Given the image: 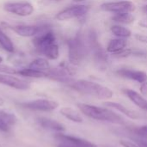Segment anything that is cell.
<instances>
[{"instance_id": "1", "label": "cell", "mask_w": 147, "mask_h": 147, "mask_svg": "<svg viewBox=\"0 0 147 147\" xmlns=\"http://www.w3.org/2000/svg\"><path fill=\"white\" fill-rule=\"evenodd\" d=\"M93 30L79 32L66 41L69 63L74 66L80 65L91 53Z\"/></svg>"}, {"instance_id": "2", "label": "cell", "mask_w": 147, "mask_h": 147, "mask_svg": "<svg viewBox=\"0 0 147 147\" xmlns=\"http://www.w3.org/2000/svg\"><path fill=\"white\" fill-rule=\"evenodd\" d=\"M33 44L35 49L48 60H56L59 57V47L54 32L47 28L34 37Z\"/></svg>"}, {"instance_id": "3", "label": "cell", "mask_w": 147, "mask_h": 147, "mask_svg": "<svg viewBox=\"0 0 147 147\" xmlns=\"http://www.w3.org/2000/svg\"><path fill=\"white\" fill-rule=\"evenodd\" d=\"M68 84L72 90H76L80 94L94 96L98 99L108 100L112 98L114 95L113 90L109 87L90 80H85V79L72 80Z\"/></svg>"}, {"instance_id": "4", "label": "cell", "mask_w": 147, "mask_h": 147, "mask_svg": "<svg viewBox=\"0 0 147 147\" xmlns=\"http://www.w3.org/2000/svg\"><path fill=\"white\" fill-rule=\"evenodd\" d=\"M78 107L84 115L91 119L102 121H108L117 125L125 124V120L122 118V116L109 109L101 108L87 103H78Z\"/></svg>"}, {"instance_id": "5", "label": "cell", "mask_w": 147, "mask_h": 147, "mask_svg": "<svg viewBox=\"0 0 147 147\" xmlns=\"http://www.w3.org/2000/svg\"><path fill=\"white\" fill-rule=\"evenodd\" d=\"M90 9L91 7L90 4L75 3L59 11L56 14L55 18L60 22H65L73 19H84L88 16Z\"/></svg>"}, {"instance_id": "6", "label": "cell", "mask_w": 147, "mask_h": 147, "mask_svg": "<svg viewBox=\"0 0 147 147\" xmlns=\"http://www.w3.org/2000/svg\"><path fill=\"white\" fill-rule=\"evenodd\" d=\"M100 9L102 11L118 14L130 12L133 13L136 9V5L130 0H118V1H109L104 2L100 5Z\"/></svg>"}, {"instance_id": "7", "label": "cell", "mask_w": 147, "mask_h": 147, "mask_svg": "<svg viewBox=\"0 0 147 147\" xmlns=\"http://www.w3.org/2000/svg\"><path fill=\"white\" fill-rule=\"evenodd\" d=\"M3 9L6 12L23 17L31 16L34 10V6L30 3L26 1L6 3L3 5Z\"/></svg>"}, {"instance_id": "8", "label": "cell", "mask_w": 147, "mask_h": 147, "mask_svg": "<svg viewBox=\"0 0 147 147\" xmlns=\"http://www.w3.org/2000/svg\"><path fill=\"white\" fill-rule=\"evenodd\" d=\"M21 105L23 108L30 110L42 111V112L53 111L59 107V103L57 102L49 99H37L34 101L22 102L21 103Z\"/></svg>"}, {"instance_id": "9", "label": "cell", "mask_w": 147, "mask_h": 147, "mask_svg": "<svg viewBox=\"0 0 147 147\" xmlns=\"http://www.w3.org/2000/svg\"><path fill=\"white\" fill-rule=\"evenodd\" d=\"M115 74L122 78L134 81L139 84H142L147 81V72L142 70L122 67L117 69L115 71Z\"/></svg>"}, {"instance_id": "10", "label": "cell", "mask_w": 147, "mask_h": 147, "mask_svg": "<svg viewBox=\"0 0 147 147\" xmlns=\"http://www.w3.org/2000/svg\"><path fill=\"white\" fill-rule=\"evenodd\" d=\"M0 84L7 85L9 87L22 90H25L30 88V84L28 82L20 79L15 76L4 73H0Z\"/></svg>"}, {"instance_id": "11", "label": "cell", "mask_w": 147, "mask_h": 147, "mask_svg": "<svg viewBox=\"0 0 147 147\" xmlns=\"http://www.w3.org/2000/svg\"><path fill=\"white\" fill-rule=\"evenodd\" d=\"M48 27L35 25H16L11 28L19 36L22 37H35Z\"/></svg>"}, {"instance_id": "12", "label": "cell", "mask_w": 147, "mask_h": 147, "mask_svg": "<svg viewBox=\"0 0 147 147\" xmlns=\"http://www.w3.org/2000/svg\"><path fill=\"white\" fill-rule=\"evenodd\" d=\"M56 139L59 140V141L69 143L75 147H97L96 145H95L94 143H92L89 140H84L81 138H78L75 136L65 135V134H58L56 136Z\"/></svg>"}, {"instance_id": "13", "label": "cell", "mask_w": 147, "mask_h": 147, "mask_svg": "<svg viewBox=\"0 0 147 147\" xmlns=\"http://www.w3.org/2000/svg\"><path fill=\"white\" fill-rule=\"evenodd\" d=\"M127 45H128L127 39L115 37V38L109 40L105 49L109 54H111L113 56V55L117 54L118 53L121 52L126 47H127Z\"/></svg>"}, {"instance_id": "14", "label": "cell", "mask_w": 147, "mask_h": 147, "mask_svg": "<svg viewBox=\"0 0 147 147\" xmlns=\"http://www.w3.org/2000/svg\"><path fill=\"white\" fill-rule=\"evenodd\" d=\"M37 122L44 129H48V130L56 131V132H64L65 130V126L63 124L50 118L39 117L37 118Z\"/></svg>"}, {"instance_id": "15", "label": "cell", "mask_w": 147, "mask_h": 147, "mask_svg": "<svg viewBox=\"0 0 147 147\" xmlns=\"http://www.w3.org/2000/svg\"><path fill=\"white\" fill-rule=\"evenodd\" d=\"M103 104L107 107H109L111 109H114L124 114L125 115H127L128 118H130L132 120H136V119L140 118V115L137 111L129 109L127 107H125L124 105H122L121 103L115 102H105Z\"/></svg>"}, {"instance_id": "16", "label": "cell", "mask_w": 147, "mask_h": 147, "mask_svg": "<svg viewBox=\"0 0 147 147\" xmlns=\"http://www.w3.org/2000/svg\"><path fill=\"white\" fill-rule=\"evenodd\" d=\"M122 91L135 105L142 109L147 110V101L141 94L131 89H123Z\"/></svg>"}, {"instance_id": "17", "label": "cell", "mask_w": 147, "mask_h": 147, "mask_svg": "<svg viewBox=\"0 0 147 147\" xmlns=\"http://www.w3.org/2000/svg\"><path fill=\"white\" fill-rule=\"evenodd\" d=\"M111 21L116 24L127 26V25H130L134 22L135 16L133 15V13H130V12L113 14L111 16Z\"/></svg>"}, {"instance_id": "18", "label": "cell", "mask_w": 147, "mask_h": 147, "mask_svg": "<svg viewBox=\"0 0 147 147\" xmlns=\"http://www.w3.org/2000/svg\"><path fill=\"white\" fill-rule=\"evenodd\" d=\"M110 32L111 34L117 38H122V39H129L133 36V32L130 28H128L127 26L116 24L115 23L110 27Z\"/></svg>"}, {"instance_id": "19", "label": "cell", "mask_w": 147, "mask_h": 147, "mask_svg": "<svg viewBox=\"0 0 147 147\" xmlns=\"http://www.w3.org/2000/svg\"><path fill=\"white\" fill-rule=\"evenodd\" d=\"M60 114L65 117L66 119L76 122V123H81L83 122V117L75 109L69 108V107H64L60 109Z\"/></svg>"}, {"instance_id": "20", "label": "cell", "mask_w": 147, "mask_h": 147, "mask_svg": "<svg viewBox=\"0 0 147 147\" xmlns=\"http://www.w3.org/2000/svg\"><path fill=\"white\" fill-rule=\"evenodd\" d=\"M28 68L36 70V71H47L50 69V65L48 62V59H46L45 57H39L34 59L28 65Z\"/></svg>"}, {"instance_id": "21", "label": "cell", "mask_w": 147, "mask_h": 147, "mask_svg": "<svg viewBox=\"0 0 147 147\" xmlns=\"http://www.w3.org/2000/svg\"><path fill=\"white\" fill-rule=\"evenodd\" d=\"M16 74L27 77V78H47V71H36L31 68H25L22 70L16 71Z\"/></svg>"}, {"instance_id": "22", "label": "cell", "mask_w": 147, "mask_h": 147, "mask_svg": "<svg viewBox=\"0 0 147 147\" xmlns=\"http://www.w3.org/2000/svg\"><path fill=\"white\" fill-rule=\"evenodd\" d=\"M0 46L3 50L8 53L14 52V44L9 39V37L0 28Z\"/></svg>"}, {"instance_id": "23", "label": "cell", "mask_w": 147, "mask_h": 147, "mask_svg": "<svg viewBox=\"0 0 147 147\" xmlns=\"http://www.w3.org/2000/svg\"><path fill=\"white\" fill-rule=\"evenodd\" d=\"M135 134L139 137V140L147 141V126H141L134 129Z\"/></svg>"}, {"instance_id": "24", "label": "cell", "mask_w": 147, "mask_h": 147, "mask_svg": "<svg viewBox=\"0 0 147 147\" xmlns=\"http://www.w3.org/2000/svg\"><path fill=\"white\" fill-rule=\"evenodd\" d=\"M134 39L137 41H139L140 43H143V44H147V34L137 33V34H134Z\"/></svg>"}, {"instance_id": "25", "label": "cell", "mask_w": 147, "mask_h": 147, "mask_svg": "<svg viewBox=\"0 0 147 147\" xmlns=\"http://www.w3.org/2000/svg\"><path fill=\"white\" fill-rule=\"evenodd\" d=\"M9 129H10V126L2 117H0V131H2V132H9Z\"/></svg>"}, {"instance_id": "26", "label": "cell", "mask_w": 147, "mask_h": 147, "mask_svg": "<svg viewBox=\"0 0 147 147\" xmlns=\"http://www.w3.org/2000/svg\"><path fill=\"white\" fill-rule=\"evenodd\" d=\"M121 145L124 147H141L137 144H134L133 142L127 141V140H121Z\"/></svg>"}, {"instance_id": "27", "label": "cell", "mask_w": 147, "mask_h": 147, "mask_svg": "<svg viewBox=\"0 0 147 147\" xmlns=\"http://www.w3.org/2000/svg\"><path fill=\"white\" fill-rule=\"evenodd\" d=\"M141 84V85H140V90L141 94L147 96V81L146 82L142 83V84Z\"/></svg>"}, {"instance_id": "28", "label": "cell", "mask_w": 147, "mask_h": 147, "mask_svg": "<svg viewBox=\"0 0 147 147\" xmlns=\"http://www.w3.org/2000/svg\"><path fill=\"white\" fill-rule=\"evenodd\" d=\"M138 24L140 27H141L143 28H147V18H143L141 20H140Z\"/></svg>"}, {"instance_id": "29", "label": "cell", "mask_w": 147, "mask_h": 147, "mask_svg": "<svg viewBox=\"0 0 147 147\" xmlns=\"http://www.w3.org/2000/svg\"><path fill=\"white\" fill-rule=\"evenodd\" d=\"M57 147H75V146H73L72 145H71V144H69V143L60 141V142H59V144L57 146Z\"/></svg>"}, {"instance_id": "30", "label": "cell", "mask_w": 147, "mask_h": 147, "mask_svg": "<svg viewBox=\"0 0 147 147\" xmlns=\"http://www.w3.org/2000/svg\"><path fill=\"white\" fill-rule=\"evenodd\" d=\"M141 10L147 15V3L146 4H144V5L141 7Z\"/></svg>"}, {"instance_id": "31", "label": "cell", "mask_w": 147, "mask_h": 147, "mask_svg": "<svg viewBox=\"0 0 147 147\" xmlns=\"http://www.w3.org/2000/svg\"><path fill=\"white\" fill-rule=\"evenodd\" d=\"M75 3H82L83 2L86 1V0H72Z\"/></svg>"}, {"instance_id": "32", "label": "cell", "mask_w": 147, "mask_h": 147, "mask_svg": "<svg viewBox=\"0 0 147 147\" xmlns=\"http://www.w3.org/2000/svg\"><path fill=\"white\" fill-rule=\"evenodd\" d=\"M3 103H4V101H3V99L0 96V106H2Z\"/></svg>"}, {"instance_id": "33", "label": "cell", "mask_w": 147, "mask_h": 147, "mask_svg": "<svg viewBox=\"0 0 147 147\" xmlns=\"http://www.w3.org/2000/svg\"><path fill=\"white\" fill-rule=\"evenodd\" d=\"M3 61V58L2 56H0V64H1Z\"/></svg>"}, {"instance_id": "34", "label": "cell", "mask_w": 147, "mask_h": 147, "mask_svg": "<svg viewBox=\"0 0 147 147\" xmlns=\"http://www.w3.org/2000/svg\"><path fill=\"white\" fill-rule=\"evenodd\" d=\"M51 1H54V2H59V1H61V0H51Z\"/></svg>"}]
</instances>
